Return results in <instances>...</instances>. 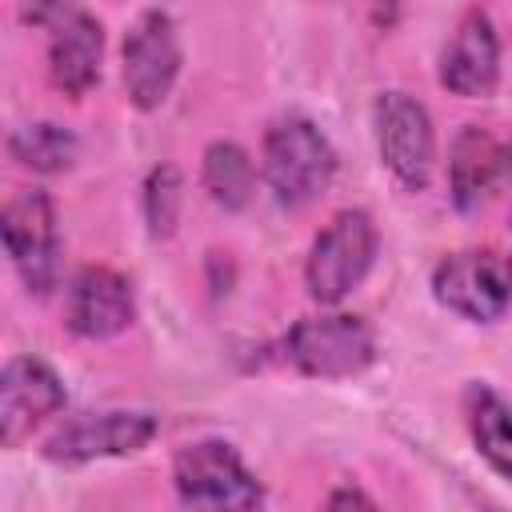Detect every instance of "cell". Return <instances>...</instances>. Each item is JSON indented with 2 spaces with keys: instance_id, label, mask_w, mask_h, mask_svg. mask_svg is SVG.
Listing matches in <instances>:
<instances>
[{
  "instance_id": "20",
  "label": "cell",
  "mask_w": 512,
  "mask_h": 512,
  "mask_svg": "<svg viewBox=\"0 0 512 512\" xmlns=\"http://www.w3.org/2000/svg\"><path fill=\"white\" fill-rule=\"evenodd\" d=\"M484 512H504V508H496V504H488V508H484Z\"/></svg>"
},
{
  "instance_id": "5",
  "label": "cell",
  "mask_w": 512,
  "mask_h": 512,
  "mask_svg": "<svg viewBox=\"0 0 512 512\" xmlns=\"http://www.w3.org/2000/svg\"><path fill=\"white\" fill-rule=\"evenodd\" d=\"M432 296L472 324H496L512 308V256L500 248L448 252L432 268Z\"/></svg>"
},
{
  "instance_id": "16",
  "label": "cell",
  "mask_w": 512,
  "mask_h": 512,
  "mask_svg": "<svg viewBox=\"0 0 512 512\" xmlns=\"http://www.w3.org/2000/svg\"><path fill=\"white\" fill-rule=\"evenodd\" d=\"M200 184L216 208H224V212L248 208L252 192H256L252 156L236 140H212L204 148V160H200Z\"/></svg>"
},
{
  "instance_id": "6",
  "label": "cell",
  "mask_w": 512,
  "mask_h": 512,
  "mask_svg": "<svg viewBox=\"0 0 512 512\" xmlns=\"http://www.w3.org/2000/svg\"><path fill=\"white\" fill-rule=\"evenodd\" d=\"M372 128L380 160L396 184L424 192L436 176V128L428 108L408 92H380L372 104Z\"/></svg>"
},
{
  "instance_id": "17",
  "label": "cell",
  "mask_w": 512,
  "mask_h": 512,
  "mask_svg": "<svg viewBox=\"0 0 512 512\" xmlns=\"http://www.w3.org/2000/svg\"><path fill=\"white\" fill-rule=\"evenodd\" d=\"M8 156L28 172L56 176L76 164L80 140L72 128L56 124V120H36V124H20L8 132Z\"/></svg>"
},
{
  "instance_id": "14",
  "label": "cell",
  "mask_w": 512,
  "mask_h": 512,
  "mask_svg": "<svg viewBox=\"0 0 512 512\" xmlns=\"http://www.w3.org/2000/svg\"><path fill=\"white\" fill-rule=\"evenodd\" d=\"M104 60V24L76 4H60L56 20L48 24V76L52 84L80 100L96 88Z\"/></svg>"
},
{
  "instance_id": "2",
  "label": "cell",
  "mask_w": 512,
  "mask_h": 512,
  "mask_svg": "<svg viewBox=\"0 0 512 512\" xmlns=\"http://www.w3.org/2000/svg\"><path fill=\"white\" fill-rule=\"evenodd\" d=\"M284 360L312 380H348L372 368L376 360V332L356 312H320L300 316L284 332Z\"/></svg>"
},
{
  "instance_id": "15",
  "label": "cell",
  "mask_w": 512,
  "mask_h": 512,
  "mask_svg": "<svg viewBox=\"0 0 512 512\" xmlns=\"http://www.w3.org/2000/svg\"><path fill=\"white\" fill-rule=\"evenodd\" d=\"M464 424L484 464L512 480V408L492 384L472 380L464 388Z\"/></svg>"
},
{
  "instance_id": "3",
  "label": "cell",
  "mask_w": 512,
  "mask_h": 512,
  "mask_svg": "<svg viewBox=\"0 0 512 512\" xmlns=\"http://www.w3.org/2000/svg\"><path fill=\"white\" fill-rule=\"evenodd\" d=\"M376 248H380V232H376V220L364 208L336 212L308 248V260H304L308 296L316 304H328V308L340 304L372 272Z\"/></svg>"
},
{
  "instance_id": "8",
  "label": "cell",
  "mask_w": 512,
  "mask_h": 512,
  "mask_svg": "<svg viewBox=\"0 0 512 512\" xmlns=\"http://www.w3.org/2000/svg\"><path fill=\"white\" fill-rule=\"evenodd\" d=\"M124 96L132 108L140 112H156L180 76V36H176V20L164 8H144L132 28L124 32Z\"/></svg>"
},
{
  "instance_id": "18",
  "label": "cell",
  "mask_w": 512,
  "mask_h": 512,
  "mask_svg": "<svg viewBox=\"0 0 512 512\" xmlns=\"http://www.w3.org/2000/svg\"><path fill=\"white\" fill-rule=\"evenodd\" d=\"M184 208V176L176 164H156L144 176V224L152 240H168L180 224Z\"/></svg>"
},
{
  "instance_id": "10",
  "label": "cell",
  "mask_w": 512,
  "mask_h": 512,
  "mask_svg": "<svg viewBox=\"0 0 512 512\" xmlns=\"http://www.w3.org/2000/svg\"><path fill=\"white\" fill-rule=\"evenodd\" d=\"M512 180V140L488 124H464L448 144V192L452 204L472 212L504 192Z\"/></svg>"
},
{
  "instance_id": "1",
  "label": "cell",
  "mask_w": 512,
  "mask_h": 512,
  "mask_svg": "<svg viewBox=\"0 0 512 512\" xmlns=\"http://www.w3.org/2000/svg\"><path fill=\"white\" fill-rule=\"evenodd\" d=\"M260 172L284 208L320 200L336 176V148L308 116H284L264 132Z\"/></svg>"
},
{
  "instance_id": "11",
  "label": "cell",
  "mask_w": 512,
  "mask_h": 512,
  "mask_svg": "<svg viewBox=\"0 0 512 512\" xmlns=\"http://www.w3.org/2000/svg\"><path fill=\"white\" fill-rule=\"evenodd\" d=\"M136 320V296L124 272L84 264L64 288V324L80 340H112Z\"/></svg>"
},
{
  "instance_id": "7",
  "label": "cell",
  "mask_w": 512,
  "mask_h": 512,
  "mask_svg": "<svg viewBox=\"0 0 512 512\" xmlns=\"http://www.w3.org/2000/svg\"><path fill=\"white\" fill-rule=\"evenodd\" d=\"M0 236L24 288L36 296L52 292L60 280V228L52 196L44 188L16 192L0 212Z\"/></svg>"
},
{
  "instance_id": "19",
  "label": "cell",
  "mask_w": 512,
  "mask_h": 512,
  "mask_svg": "<svg viewBox=\"0 0 512 512\" xmlns=\"http://www.w3.org/2000/svg\"><path fill=\"white\" fill-rule=\"evenodd\" d=\"M324 512H376V500L356 484H340V488H332Z\"/></svg>"
},
{
  "instance_id": "4",
  "label": "cell",
  "mask_w": 512,
  "mask_h": 512,
  "mask_svg": "<svg viewBox=\"0 0 512 512\" xmlns=\"http://www.w3.org/2000/svg\"><path fill=\"white\" fill-rule=\"evenodd\" d=\"M172 484L184 504L208 512H264V488L228 440L184 444L172 460Z\"/></svg>"
},
{
  "instance_id": "13",
  "label": "cell",
  "mask_w": 512,
  "mask_h": 512,
  "mask_svg": "<svg viewBox=\"0 0 512 512\" xmlns=\"http://www.w3.org/2000/svg\"><path fill=\"white\" fill-rule=\"evenodd\" d=\"M440 84L452 96H492L500 84V36L484 8H464L440 48Z\"/></svg>"
},
{
  "instance_id": "12",
  "label": "cell",
  "mask_w": 512,
  "mask_h": 512,
  "mask_svg": "<svg viewBox=\"0 0 512 512\" xmlns=\"http://www.w3.org/2000/svg\"><path fill=\"white\" fill-rule=\"evenodd\" d=\"M64 408V380L40 356H12L0 372V444L16 448Z\"/></svg>"
},
{
  "instance_id": "9",
  "label": "cell",
  "mask_w": 512,
  "mask_h": 512,
  "mask_svg": "<svg viewBox=\"0 0 512 512\" xmlns=\"http://www.w3.org/2000/svg\"><path fill=\"white\" fill-rule=\"evenodd\" d=\"M156 432H160V420L152 412H128V408L80 412V416L64 420L44 440L40 452L52 464H88V460H104V456H132V452L148 448Z\"/></svg>"
}]
</instances>
